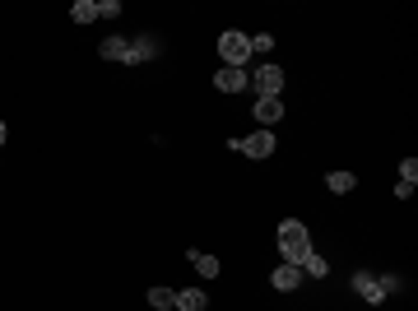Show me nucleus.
<instances>
[{
    "label": "nucleus",
    "mask_w": 418,
    "mask_h": 311,
    "mask_svg": "<svg viewBox=\"0 0 418 311\" xmlns=\"http://www.w3.org/2000/svg\"><path fill=\"white\" fill-rule=\"evenodd\" d=\"M325 186L335 190V195H349V190L358 186V177H354V172H330V177H325Z\"/></svg>",
    "instance_id": "11"
},
{
    "label": "nucleus",
    "mask_w": 418,
    "mask_h": 311,
    "mask_svg": "<svg viewBox=\"0 0 418 311\" xmlns=\"http://www.w3.org/2000/svg\"><path fill=\"white\" fill-rule=\"evenodd\" d=\"M247 84H251L247 70H237V65H218V75H214L218 94H237V89H247Z\"/></svg>",
    "instance_id": "5"
},
{
    "label": "nucleus",
    "mask_w": 418,
    "mask_h": 311,
    "mask_svg": "<svg viewBox=\"0 0 418 311\" xmlns=\"http://www.w3.org/2000/svg\"><path fill=\"white\" fill-rule=\"evenodd\" d=\"M191 265L200 269L204 279H214V274H218V260H214V256H209V251H191Z\"/></svg>",
    "instance_id": "12"
},
{
    "label": "nucleus",
    "mask_w": 418,
    "mask_h": 311,
    "mask_svg": "<svg viewBox=\"0 0 418 311\" xmlns=\"http://www.w3.org/2000/svg\"><path fill=\"white\" fill-rule=\"evenodd\" d=\"M70 15H75V24H93V19H98V0H75Z\"/></svg>",
    "instance_id": "14"
},
{
    "label": "nucleus",
    "mask_w": 418,
    "mask_h": 311,
    "mask_svg": "<svg viewBox=\"0 0 418 311\" xmlns=\"http://www.w3.org/2000/svg\"><path fill=\"white\" fill-rule=\"evenodd\" d=\"M400 181H409V186L418 181V158H404L400 163Z\"/></svg>",
    "instance_id": "17"
},
{
    "label": "nucleus",
    "mask_w": 418,
    "mask_h": 311,
    "mask_svg": "<svg viewBox=\"0 0 418 311\" xmlns=\"http://www.w3.org/2000/svg\"><path fill=\"white\" fill-rule=\"evenodd\" d=\"M279 251H284V265H302L311 256V237L297 218H284L279 223Z\"/></svg>",
    "instance_id": "1"
},
{
    "label": "nucleus",
    "mask_w": 418,
    "mask_h": 311,
    "mask_svg": "<svg viewBox=\"0 0 418 311\" xmlns=\"http://www.w3.org/2000/svg\"><path fill=\"white\" fill-rule=\"evenodd\" d=\"M232 149L247 158H270L275 154V135L270 130H256V135H247V140H232Z\"/></svg>",
    "instance_id": "3"
},
{
    "label": "nucleus",
    "mask_w": 418,
    "mask_h": 311,
    "mask_svg": "<svg viewBox=\"0 0 418 311\" xmlns=\"http://www.w3.org/2000/svg\"><path fill=\"white\" fill-rule=\"evenodd\" d=\"M256 121L261 125L284 121V103H279V98H256Z\"/></svg>",
    "instance_id": "6"
},
{
    "label": "nucleus",
    "mask_w": 418,
    "mask_h": 311,
    "mask_svg": "<svg viewBox=\"0 0 418 311\" xmlns=\"http://www.w3.org/2000/svg\"><path fill=\"white\" fill-rule=\"evenodd\" d=\"M297 269H302V274H311V279H325V274H330V265H325V256H316V251H311L307 260L297 265Z\"/></svg>",
    "instance_id": "13"
},
{
    "label": "nucleus",
    "mask_w": 418,
    "mask_h": 311,
    "mask_svg": "<svg viewBox=\"0 0 418 311\" xmlns=\"http://www.w3.org/2000/svg\"><path fill=\"white\" fill-rule=\"evenodd\" d=\"M172 302H177L172 288H149V307H172Z\"/></svg>",
    "instance_id": "16"
},
{
    "label": "nucleus",
    "mask_w": 418,
    "mask_h": 311,
    "mask_svg": "<svg viewBox=\"0 0 418 311\" xmlns=\"http://www.w3.org/2000/svg\"><path fill=\"white\" fill-rule=\"evenodd\" d=\"M218 51H223V65H237V70H242V61H247L251 56V37L247 33H223V37H218Z\"/></svg>",
    "instance_id": "2"
},
{
    "label": "nucleus",
    "mask_w": 418,
    "mask_h": 311,
    "mask_svg": "<svg viewBox=\"0 0 418 311\" xmlns=\"http://www.w3.org/2000/svg\"><path fill=\"white\" fill-rule=\"evenodd\" d=\"M5 135H10V130H5V121H0V144H5Z\"/></svg>",
    "instance_id": "21"
},
{
    "label": "nucleus",
    "mask_w": 418,
    "mask_h": 311,
    "mask_svg": "<svg viewBox=\"0 0 418 311\" xmlns=\"http://www.w3.org/2000/svg\"><path fill=\"white\" fill-rule=\"evenodd\" d=\"M98 51H103L107 61H125V42H121V37H107V42H103Z\"/></svg>",
    "instance_id": "15"
},
{
    "label": "nucleus",
    "mask_w": 418,
    "mask_h": 311,
    "mask_svg": "<svg viewBox=\"0 0 418 311\" xmlns=\"http://www.w3.org/2000/svg\"><path fill=\"white\" fill-rule=\"evenodd\" d=\"M112 15H121V5L116 0H98V19H112Z\"/></svg>",
    "instance_id": "18"
},
{
    "label": "nucleus",
    "mask_w": 418,
    "mask_h": 311,
    "mask_svg": "<svg viewBox=\"0 0 418 311\" xmlns=\"http://www.w3.org/2000/svg\"><path fill=\"white\" fill-rule=\"evenodd\" d=\"M297 279H302V269H297V265H279V269H275V288H279V293L297 288Z\"/></svg>",
    "instance_id": "9"
},
{
    "label": "nucleus",
    "mask_w": 418,
    "mask_h": 311,
    "mask_svg": "<svg viewBox=\"0 0 418 311\" xmlns=\"http://www.w3.org/2000/svg\"><path fill=\"white\" fill-rule=\"evenodd\" d=\"M251 84L261 89V98H279V89H284V70H279V65H261Z\"/></svg>",
    "instance_id": "4"
},
{
    "label": "nucleus",
    "mask_w": 418,
    "mask_h": 311,
    "mask_svg": "<svg viewBox=\"0 0 418 311\" xmlns=\"http://www.w3.org/2000/svg\"><path fill=\"white\" fill-rule=\"evenodd\" d=\"M376 283H381V293H400V274H381Z\"/></svg>",
    "instance_id": "19"
},
{
    "label": "nucleus",
    "mask_w": 418,
    "mask_h": 311,
    "mask_svg": "<svg viewBox=\"0 0 418 311\" xmlns=\"http://www.w3.org/2000/svg\"><path fill=\"white\" fill-rule=\"evenodd\" d=\"M149 56H154V42H149V37H139V42H125V65L149 61Z\"/></svg>",
    "instance_id": "10"
},
{
    "label": "nucleus",
    "mask_w": 418,
    "mask_h": 311,
    "mask_svg": "<svg viewBox=\"0 0 418 311\" xmlns=\"http://www.w3.org/2000/svg\"><path fill=\"white\" fill-rule=\"evenodd\" d=\"M172 307H177V311H204V307H209V297H204L200 288H182Z\"/></svg>",
    "instance_id": "7"
},
{
    "label": "nucleus",
    "mask_w": 418,
    "mask_h": 311,
    "mask_svg": "<svg viewBox=\"0 0 418 311\" xmlns=\"http://www.w3.org/2000/svg\"><path fill=\"white\" fill-rule=\"evenodd\" d=\"M275 47V37H270V33H261V37H251V51H270Z\"/></svg>",
    "instance_id": "20"
},
{
    "label": "nucleus",
    "mask_w": 418,
    "mask_h": 311,
    "mask_svg": "<svg viewBox=\"0 0 418 311\" xmlns=\"http://www.w3.org/2000/svg\"><path fill=\"white\" fill-rule=\"evenodd\" d=\"M354 293L358 297H367V302H381V283H376V274H354Z\"/></svg>",
    "instance_id": "8"
}]
</instances>
